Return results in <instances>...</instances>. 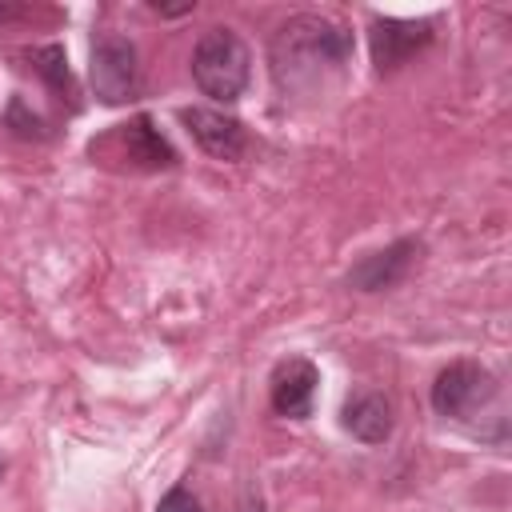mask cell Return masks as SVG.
Listing matches in <instances>:
<instances>
[{
    "label": "cell",
    "mask_w": 512,
    "mask_h": 512,
    "mask_svg": "<svg viewBox=\"0 0 512 512\" xmlns=\"http://www.w3.org/2000/svg\"><path fill=\"white\" fill-rule=\"evenodd\" d=\"M348 60H352V32L316 12H300L284 20L272 36V76L284 92L316 88L340 76Z\"/></svg>",
    "instance_id": "obj_1"
},
{
    "label": "cell",
    "mask_w": 512,
    "mask_h": 512,
    "mask_svg": "<svg viewBox=\"0 0 512 512\" xmlns=\"http://www.w3.org/2000/svg\"><path fill=\"white\" fill-rule=\"evenodd\" d=\"M192 80L204 96H212L220 104L240 100L252 80L248 44L232 28H208L192 48Z\"/></svg>",
    "instance_id": "obj_2"
},
{
    "label": "cell",
    "mask_w": 512,
    "mask_h": 512,
    "mask_svg": "<svg viewBox=\"0 0 512 512\" xmlns=\"http://www.w3.org/2000/svg\"><path fill=\"white\" fill-rule=\"evenodd\" d=\"M88 80L100 104H124L140 88V64H136V44L116 32H100L92 40V64Z\"/></svg>",
    "instance_id": "obj_3"
},
{
    "label": "cell",
    "mask_w": 512,
    "mask_h": 512,
    "mask_svg": "<svg viewBox=\"0 0 512 512\" xmlns=\"http://www.w3.org/2000/svg\"><path fill=\"white\" fill-rule=\"evenodd\" d=\"M496 400V376L476 360H452L432 384V408L448 420H468Z\"/></svg>",
    "instance_id": "obj_4"
},
{
    "label": "cell",
    "mask_w": 512,
    "mask_h": 512,
    "mask_svg": "<svg viewBox=\"0 0 512 512\" xmlns=\"http://www.w3.org/2000/svg\"><path fill=\"white\" fill-rule=\"evenodd\" d=\"M420 252H424V244H420L416 236H400V240H392L388 248L368 252L360 264H352L348 288H356V292H388V288H396V284L416 268Z\"/></svg>",
    "instance_id": "obj_5"
},
{
    "label": "cell",
    "mask_w": 512,
    "mask_h": 512,
    "mask_svg": "<svg viewBox=\"0 0 512 512\" xmlns=\"http://www.w3.org/2000/svg\"><path fill=\"white\" fill-rule=\"evenodd\" d=\"M372 44V64L376 72H396L412 52L432 44V20H396V16H376L368 28Z\"/></svg>",
    "instance_id": "obj_6"
},
{
    "label": "cell",
    "mask_w": 512,
    "mask_h": 512,
    "mask_svg": "<svg viewBox=\"0 0 512 512\" xmlns=\"http://www.w3.org/2000/svg\"><path fill=\"white\" fill-rule=\"evenodd\" d=\"M316 388H320V368L308 360V356H288L272 368V380H268V396H272V408L288 420H308L312 416V404H316Z\"/></svg>",
    "instance_id": "obj_7"
},
{
    "label": "cell",
    "mask_w": 512,
    "mask_h": 512,
    "mask_svg": "<svg viewBox=\"0 0 512 512\" xmlns=\"http://www.w3.org/2000/svg\"><path fill=\"white\" fill-rule=\"evenodd\" d=\"M180 124L192 132V140L216 156V160H240L248 148V132L236 116H224L216 108H180Z\"/></svg>",
    "instance_id": "obj_8"
},
{
    "label": "cell",
    "mask_w": 512,
    "mask_h": 512,
    "mask_svg": "<svg viewBox=\"0 0 512 512\" xmlns=\"http://www.w3.org/2000/svg\"><path fill=\"white\" fill-rule=\"evenodd\" d=\"M104 144H120V160H128L132 168H172L176 164V148L160 136V128H152V116H132L128 124H116V132Z\"/></svg>",
    "instance_id": "obj_9"
},
{
    "label": "cell",
    "mask_w": 512,
    "mask_h": 512,
    "mask_svg": "<svg viewBox=\"0 0 512 512\" xmlns=\"http://www.w3.org/2000/svg\"><path fill=\"white\" fill-rule=\"evenodd\" d=\"M344 428L360 440V444H384L396 428V416H392V400L380 396V392H360L344 404Z\"/></svg>",
    "instance_id": "obj_10"
},
{
    "label": "cell",
    "mask_w": 512,
    "mask_h": 512,
    "mask_svg": "<svg viewBox=\"0 0 512 512\" xmlns=\"http://www.w3.org/2000/svg\"><path fill=\"white\" fill-rule=\"evenodd\" d=\"M28 60H32V68L44 76V84H48L52 92H60V96H76V88H72V72H68V56H64L60 44H40V48L28 52Z\"/></svg>",
    "instance_id": "obj_11"
},
{
    "label": "cell",
    "mask_w": 512,
    "mask_h": 512,
    "mask_svg": "<svg viewBox=\"0 0 512 512\" xmlns=\"http://www.w3.org/2000/svg\"><path fill=\"white\" fill-rule=\"evenodd\" d=\"M8 128L16 132V136H36V140H44L48 132H44V124H40V116L36 112H24V100H12L8 104Z\"/></svg>",
    "instance_id": "obj_12"
},
{
    "label": "cell",
    "mask_w": 512,
    "mask_h": 512,
    "mask_svg": "<svg viewBox=\"0 0 512 512\" xmlns=\"http://www.w3.org/2000/svg\"><path fill=\"white\" fill-rule=\"evenodd\" d=\"M156 512H200V500H196L184 484H176V488H168V492L160 496Z\"/></svg>",
    "instance_id": "obj_13"
},
{
    "label": "cell",
    "mask_w": 512,
    "mask_h": 512,
    "mask_svg": "<svg viewBox=\"0 0 512 512\" xmlns=\"http://www.w3.org/2000/svg\"><path fill=\"white\" fill-rule=\"evenodd\" d=\"M236 512H264V500H260V496H256V492L248 488V492L240 496V504H236Z\"/></svg>",
    "instance_id": "obj_14"
},
{
    "label": "cell",
    "mask_w": 512,
    "mask_h": 512,
    "mask_svg": "<svg viewBox=\"0 0 512 512\" xmlns=\"http://www.w3.org/2000/svg\"><path fill=\"white\" fill-rule=\"evenodd\" d=\"M12 16H28V8H12V4H0V20H12Z\"/></svg>",
    "instance_id": "obj_15"
},
{
    "label": "cell",
    "mask_w": 512,
    "mask_h": 512,
    "mask_svg": "<svg viewBox=\"0 0 512 512\" xmlns=\"http://www.w3.org/2000/svg\"><path fill=\"white\" fill-rule=\"evenodd\" d=\"M0 476H4V464H0Z\"/></svg>",
    "instance_id": "obj_16"
}]
</instances>
